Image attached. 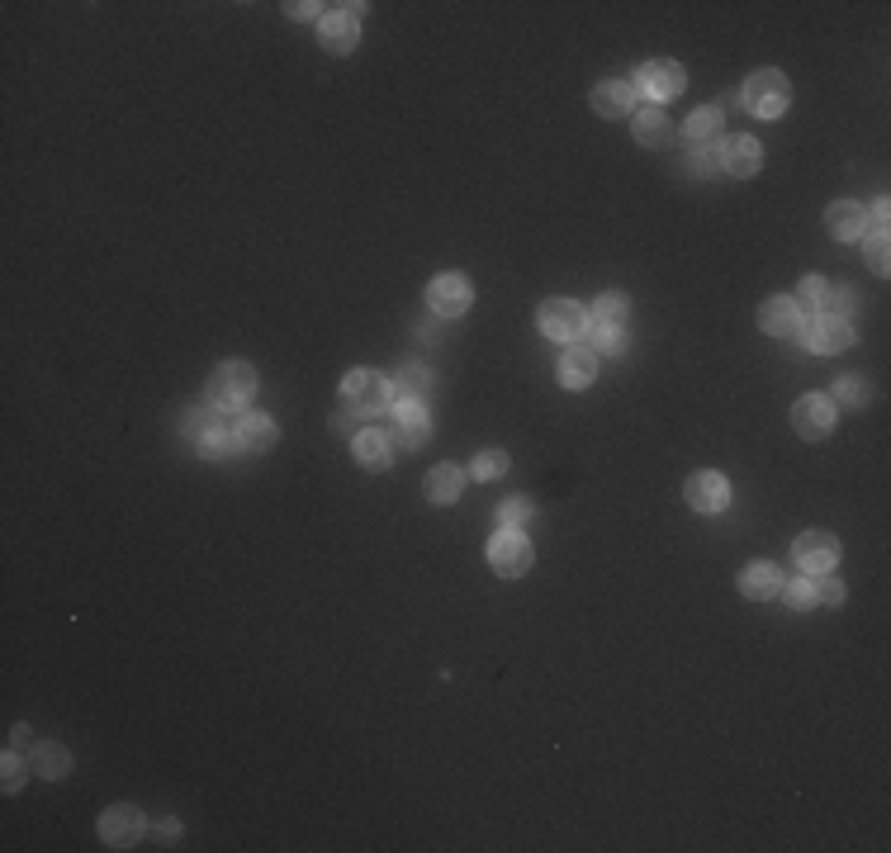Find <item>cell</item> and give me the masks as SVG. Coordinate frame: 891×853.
Segmentation results:
<instances>
[{
  "label": "cell",
  "instance_id": "cell-1",
  "mask_svg": "<svg viewBox=\"0 0 891 853\" xmlns=\"http://www.w3.org/2000/svg\"><path fill=\"white\" fill-rule=\"evenodd\" d=\"M256 399V370L247 361H223L214 375H209V403L214 408H247Z\"/></svg>",
  "mask_w": 891,
  "mask_h": 853
},
{
  "label": "cell",
  "instance_id": "cell-2",
  "mask_svg": "<svg viewBox=\"0 0 891 853\" xmlns=\"http://www.w3.org/2000/svg\"><path fill=\"white\" fill-rule=\"evenodd\" d=\"M342 403L351 413H361V418H375V413H384L394 403V389H389L380 370H351L342 380Z\"/></svg>",
  "mask_w": 891,
  "mask_h": 853
},
{
  "label": "cell",
  "instance_id": "cell-3",
  "mask_svg": "<svg viewBox=\"0 0 891 853\" xmlns=\"http://www.w3.org/2000/svg\"><path fill=\"white\" fill-rule=\"evenodd\" d=\"M787 100H792V86H787V76L773 72V67H764V72H754L745 81V109L759 114V119L787 114Z\"/></svg>",
  "mask_w": 891,
  "mask_h": 853
},
{
  "label": "cell",
  "instance_id": "cell-4",
  "mask_svg": "<svg viewBox=\"0 0 891 853\" xmlns=\"http://www.w3.org/2000/svg\"><path fill=\"white\" fill-rule=\"evenodd\" d=\"M683 86H688V72L678 62H669V57H655V62H640L636 67V95H650L655 105L678 100Z\"/></svg>",
  "mask_w": 891,
  "mask_h": 853
},
{
  "label": "cell",
  "instance_id": "cell-5",
  "mask_svg": "<svg viewBox=\"0 0 891 853\" xmlns=\"http://www.w3.org/2000/svg\"><path fill=\"white\" fill-rule=\"evenodd\" d=\"M531 541L522 536V531H498L489 541V564H493V574L498 579H522L531 569Z\"/></svg>",
  "mask_w": 891,
  "mask_h": 853
},
{
  "label": "cell",
  "instance_id": "cell-6",
  "mask_svg": "<svg viewBox=\"0 0 891 853\" xmlns=\"http://www.w3.org/2000/svg\"><path fill=\"white\" fill-rule=\"evenodd\" d=\"M583 327H588V309L574 299H546L541 304V332L550 342H579Z\"/></svg>",
  "mask_w": 891,
  "mask_h": 853
},
{
  "label": "cell",
  "instance_id": "cell-7",
  "mask_svg": "<svg viewBox=\"0 0 891 853\" xmlns=\"http://www.w3.org/2000/svg\"><path fill=\"white\" fill-rule=\"evenodd\" d=\"M792 560H797L801 574H830L839 564V541L830 531H801L797 545H792Z\"/></svg>",
  "mask_w": 891,
  "mask_h": 853
},
{
  "label": "cell",
  "instance_id": "cell-8",
  "mask_svg": "<svg viewBox=\"0 0 891 853\" xmlns=\"http://www.w3.org/2000/svg\"><path fill=\"white\" fill-rule=\"evenodd\" d=\"M470 299H474V290H470V280H465L460 271H446V275H437V280L427 285V304H432L437 318H460V313L470 309Z\"/></svg>",
  "mask_w": 891,
  "mask_h": 853
},
{
  "label": "cell",
  "instance_id": "cell-9",
  "mask_svg": "<svg viewBox=\"0 0 891 853\" xmlns=\"http://www.w3.org/2000/svg\"><path fill=\"white\" fill-rule=\"evenodd\" d=\"M792 427H797V436H806V441H825V436L835 432V403L825 399V394H806V399H797V408H792Z\"/></svg>",
  "mask_w": 891,
  "mask_h": 853
},
{
  "label": "cell",
  "instance_id": "cell-10",
  "mask_svg": "<svg viewBox=\"0 0 891 853\" xmlns=\"http://www.w3.org/2000/svg\"><path fill=\"white\" fill-rule=\"evenodd\" d=\"M147 830V820L138 806H110L105 816H100V839L110 844V849H128V844H138Z\"/></svg>",
  "mask_w": 891,
  "mask_h": 853
},
{
  "label": "cell",
  "instance_id": "cell-11",
  "mask_svg": "<svg viewBox=\"0 0 891 853\" xmlns=\"http://www.w3.org/2000/svg\"><path fill=\"white\" fill-rule=\"evenodd\" d=\"M683 498L692 503V512H721L730 503V484H726V474H716V470H702V474H692L688 479V489H683Z\"/></svg>",
  "mask_w": 891,
  "mask_h": 853
},
{
  "label": "cell",
  "instance_id": "cell-12",
  "mask_svg": "<svg viewBox=\"0 0 891 853\" xmlns=\"http://www.w3.org/2000/svg\"><path fill=\"white\" fill-rule=\"evenodd\" d=\"M825 228H830V237H839V242H863V237H868V209L854 200H835L825 209Z\"/></svg>",
  "mask_w": 891,
  "mask_h": 853
},
{
  "label": "cell",
  "instance_id": "cell-13",
  "mask_svg": "<svg viewBox=\"0 0 891 853\" xmlns=\"http://www.w3.org/2000/svg\"><path fill=\"white\" fill-rule=\"evenodd\" d=\"M801 323H806V318H801V309L787 294H773V299L759 304V327H764L768 337H797Z\"/></svg>",
  "mask_w": 891,
  "mask_h": 853
},
{
  "label": "cell",
  "instance_id": "cell-14",
  "mask_svg": "<svg viewBox=\"0 0 891 853\" xmlns=\"http://www.w3.org/2000/svg\"><path fill=\"white\" fill-rule=\"evenodd\" d=\"M849 342H854V327L849 323H825V318L801 323V346L816 351V356H835V351H844Z\"/></svg>",
  "mask_w": 891,
  "mask_h": 853
},
{
  "label": "cell",
  "instance_id": "cell-15",
  "mask_svg": "<svg viewBox=\"0 0 891 853\" xmlns=\"http://www.w3.org/2000/svg\"><path fill=\"white\" fill-rule=\"evenodd\" d=\"M759 166H764V147L754 143L749 133H735V138L721 143V171H730V176H754Z\"/></svg>",
  "mask_w": 891,
  "mask_h": 853
},
{
  "label": "cell",
  "instance_id": "cell-16",
  "mask_svg": "<svg viewBox=\"0 0 891 853\" xmlns=\"http://www.w3.org/2000/svg\"><path fill=\"white\" fill-rule=\"evenodd\" d=\"M598 380V351L593 346H574L560 356V389H588Z\"/></svg>",
  "mask_w": 891,
  "mask_h": 853
},
{
  "label": "cell",
  "instance_id": "cell-17",
  "mask_svg": "<svg viewBox=\"0 0 891 853\" xmlns=\"http://www.w3.org/2000/svg\"><path fill=\"white\" fill-rule=\"evenodd\" d=\"M588 105L598 109L602 119H626V114L636 109V86H626V81H602V86H593Z\"/></svg>",
  "mask_w": 891,
  "mask_h": 853
},
{
  "label": "cell",
  "instance_id": "cell-18",
  "mask_svg": "<svg viewBox=\"0 0 891 853\" xmlns=\"http://www.w3.org/2000/svg\"><path fill=\"white\" fill-rule=\"evenodd\" d=\"M233 441H237V451H271L275 446V422L266 418V413H242V418L233 422Z\"/></svg>",
  "mask_w": 891,
  "mask_h": 853
},
{
  "label": "cell",
  "instance_id": "cell-19",
  "mask_svg": "<svg viewBox=\"0 0 891 853\" xmlns=\"http://www.w3.org/2000/svg\"><path fill=\"white\" fill-rule=\"evenodd\" d=\"M318 34L328 43V53H351L356 38H361V19L346 15V10H332V15L318 19Z\"/></svg>",
  "mask_w": 891,
  "mask_h": 853
},
{
  "label": "cell",
  "instance_id": "cell-20",
  "mask_svg": "<svg viewBox=\"0 0 891 853\" xmlns=\"http://www.w3.org/2000/svg\"><path fill=\"white\" fill-rule=\"evenodd\" d=\"M460 489H465V470H460V465H432L427 484H422L427 503H437V508L455 503V498H460Z\"/></svg>",
  "mask_w": 891,
  "mask_h": 853
},
{
  "label": "cell",
  "instance_id": "cell-21",
  "mask_svg": "<svg viewBox=\"0 0 891 853\" xmlns=\"http://www.w3.org/2000/svg\"><path fill=\"white\" fill-rule=\"evenodd\" d=\"M778 588H782V569H778V564H768V560L749 564L745 574H740V593H745V598H754V602L778 598Z\"/></svg>",
  "mask_w": 891,
  "mask_h": 853
},
{
  "label": "cell",
  "instance_id": "cell-22",
  "mask_svg": "<svg viewBox=\"0 0 891 853\" xmlns=\"http://www.w3.org/2000/svg\"><path fill=\"white\" fill-rule=\"evenodd\" d=\"M394 427H399V441L413 451L427 441V408L422 403H394Z\"/></svg>",
  "mask_w": 891,
  "mask_h": 853
},
{
  "label": "cell",
  "instance_id": "cell-23",
  "mask_svg": "<svg viewBox=\"0 0 891 853\" xmlns=\"http://www.w3.org/2000/svg\"><path fill=\"white\" fill-rule=\"evenodd\" d=\"M29 768H34L38 778H67V773H72V754H67V745H53V740H43V745L34 749V763H29Z\"/></svg>",
  "mask_w": 891,
  "mask_h": 853
},
{
  "label": "cell",
  "instance_id": "cell-24",
  "mask_svg": "<svg viewBox=\"0 0 891 853\" xmlns=\"http://www.w3.org/2000/svg\"><path fill=\"white\" fill-rule=\"evenodd\" d=\"M626 313H631V299L621 290H607L598 294V304L588 309V323L593 327H626Z\"/></svg>",
  "mask_w": 891,
  "mask_h": 853
},
{
  "label": "cell",
  "instance_id": "cell-25",
  "mask_svg": "<svg viewBox=\"0 0 891 853\" xmlns=\"http://www.w3.org/2000/svg\"><path fill=\"white\" fill-rule=\"evenodd\" d=\"M427 384H432V375L422 365H403L399 375L389 380V389H394V403H422L427 399Z\"/></svg>",
  "mask_w": 891,
  "mask_h": 853
},
{
  "label": "cell",
  "instance_id": "cell-26",
  "mask_svg": "<svg viewBox=\"0 0 891 853\" xmlns=\"http://www.w3.org/2000/svg\"><path fill=\"white\" fill-rule=\"evenodd\" d=\"M351 446H356V460H361L365 470H384V465H389V436H384L380 427H365Z\"/></svg>",
  "mask_w": 891,
  "mask_h": 853
},
{
  "label": "cell",
  "instance_id": "cell-27",
  "mask_svg": "<svg viewBox=\"0 0 891 853\" xmlns=\"http://www.w3.org/2000/svg\"><path fill=\"white\" fill-rule=\"evenodd\" d=\"M669 138H673L669 114H664V109H640V114H636V143H645V147H664Z\"/></svg>",
  "mask_w": 891,
  "mask_h": 853
},
{
  "label": "cell",
  "instance_id": "cell-28",
  "mask_svg": "<svg viewBox=\"0 0 891 853\" xmlns=\"http://www.w3.org/2000/svg\"><path fill=\"white\" fill-rule=\"evenodd\" d=\"M825 280H820V275H806V280H801V290H797V299H792V304H797L801 309V318H806V323H816L820 318V309H825Z\"/></svg>",
  "mask_w": 891,
  "mask_h": 853
},
{
  "label": "cell",
  "instance_id": "cell-29",
  "mask_svg": "<svg viewBox=\"0 0 891 853\" xmlns=\"http://www.w3.org/2000/svg\"><path fill=\"white\" fill-rule=\"evenodd\" d=\"M195 446H200V455L204 460H228V455L237 451V441H233V427H209V432L200 436V441H195Z\"/></svg>",
  "mask_w": 891,
  "mask_h": 853
},
{
  "label": "cell",
  "instance_id": "cell-30",
  "mask_svg": "<svg viewBox=\"0 0 891 853\" xmlns=\"http://www.w3.org/2000/svg\"><path fill=\"white\" fill-rule=\"evenodd\" d=\"M683 133H688V143H707V138H716V133H721V109H716V105H702V109H697V114L688 119V128H683Z\"/></svg>",
  "mask_w": 891,
  "mask_h": 853
},
{
  "label": "cell",
  "instance_id": "cell-31",
  "mask_svg": "<svg viewBox=\"0 0 891 853\" xmlns=\"http://www.w3.org/2000/svg\"><path fill=\"white\" fill-rule=\"evenodd\" d=\"M854 313H858V294L854 290H830V294H825V309H820L825 323H849Z\"/></svg>",
  "mask_w": 891,
  "mask_h": 853
},
{
  "label": "cell",
  "instance_id": "cell-32",
  "mask_svg": "<svg viewBox=\"0 0 891 853\" xmlns=\"http://www.w3.org/2000/svg\"><path fill=\"white\" fill-rule=\"evenodd\" d=\"M778 593L787 598L792 612H811V607H816V579H787Z\"/></svg>",
  "mask_w": 891,
  "mask_h": 853
},
{
  "label": "cell",
  "instance_id": "cell-33",
  "mask_svg": "<svg viewBox=\"0 0 891 853\" xmlns=\"http://www.w3.org/2000/svg\"><path fill=\"white\" fill-rule=\"evenodd\" d=\"M209 427H219V408H185L181 413V436L200 441Z\"/></svg>",
  "mask_w": 891,
  "mask_h": 853
},
{
  "label": "cell",
  "instance_id": "cell-34",
  "mask_svg": "<svg viewBox=\"0 0 891 853\" xmlns=\"http://www.w3.org/2000/svg\"><path fill=\"white\" fill-rule=\"evenodd\" d=\"M470 474L474 479H503L508 474V451H479L470 460Z\"/></svg>",
  "mask_w": 891,
  "mask_h": 853
},
{
  "label": "cell",
  "instance_id": "cell-35",
  "mask_svg": "<svg viewBox=\"0 0 891 853\" xmlns=\"http://www.w3.org/2000/svg\"><path fill=\"white\" fill-rule=\"evenodd\" d=\"M531 522V503L527 498H508L498 503V531H522Z\"/></svg>",
  "mask_w": 891,
  "mask_h": 853
},
{
  "label": "cell",
  "instance_id": "cell-36",
  "mask_svg": "<svg viewBox=\"0 0 891 853\" xmlns=\"http://www.w3.org/2000/svg\"><path fill=\"white\" fill-rule=\"evenodd\" d=\"M830 403H839V408H863V403H868V384L858 380V375H844V380H835V399Z\"/></svg>",
  "mask_w": 891,
  "mask_h": 853
},
{
  "label": "cell",
  "instance_id": "cell-37",
  "mask_svg": "<svg viewBox=\"0 0 891 853\" xmlns=\"http://www.w3.org/2000/svg\"><path fill=\"white\" fill-rule=\"evenodd\" d=\"M593 351H607V356L626 351V327H598L593 332Z\"/></svg>",
  "mask_w": 891,
  "mask_h": 853
},
{
  "label": "cell",
  "instance_id": "cell-38",
  "mask_svg": "<svg viewBox=\"0 0 891 853\" xmlns=\"http://www.w3.org/2000/svg\"><path fill=\"white\" fill-rule=\"evenodd\" d=\"M332 432H342V436H351V441H356V436L365 432V427H361V413H351V408L342 403V408L332 413Z\"/></svg>",
  "mask_w": 891,
  "mask_h": 853
},
{
  "label": "cell",
  "instance_id": "cell-39",
  "mask_svg": "<svg viewBox=\"0 0 891 853\" xmlns=\"http://www.w3.org/2000/svg\"><path fill=\"white\" fill-rule=\"evenodd\" d=\"M692 162H697V171H721V143H697V152H692Z\"/></svg>",
  "mask_w": 891,
  "mask_h": 853
},
{
  "label": "cell",
  "instance_id": "cell-40",
  "mask_svg": "<svg viewBox=\"0 0 891 853\" xmlns=\"http://www.w3.org/2000/svg\"><path fill=\"white\" fill-rule=\"evenodd\" d=\"M24 787V763H19V749L5 754V792H19Z\"/></svg>",
  "mask_w": 891,
  "mask_h": 853
},
{
  "label": "cell",
  "instance_id": "cell-41",
  "mask_svg": "<svg viewBox=\"0 0 891 853\" xmlns=\"http://www.w3.org/2000/svg\"><path fill=\"white\" fill-rule=\"evenodd\" d=\"M816 602H830V607H839V602H844V583H839V579H825V574H820Z\"/></svg>",
  "mask_w": 891,
  "mask_h": 853
},
{
  "label": "cell",
  "instance_id": "cell-42",
  "mask_svg": "<svg viewBox=\"0 0 891 853\" xmlns=\"http://www.w3.org/2000/svg\"><path fill=\"white\" fill-rule=\"evenodd\" d=\"M887 223H891V204H887V200H877V204H873V214H868V228H873L877 237H887Z\"/></svg>",
  "mask_w": 891,
  "mask_h": 853
},
{
  "label": "cell",
  "instance_id": "cell-43",
  "mask_svg": "<svg viewBox=\"0 0 891 853\" xmlns=\"http://www.w3.org/2000/svg\"><path fill=\"white\" fill-rule=\"evenodd\" d=\"M868 261H873L877 275H887V237H873V252H868Z\"/></svg>",
  "mask_w": 891,
  "mask_h": 853
},
{
  "label": "cell",
  "instance_id": "cell-44",
  "mask_svg": "<svg viewBox=\"0 0 891 853\" xmlns=\"http://www.w3.org/2000/svg\"><path fill=\"white\" fill-rule=\"evenodd\" d=\"M285 10H290V19H313L323 5H309V0H304V5H285Z\"/></svg>",
  "mask_w": 891,
  "mask_h": 853
},
{
  "label": "cell",
  "instance_id": "cell-45",
  "mask_svg": "<svg viewBox=\"0 0 891 853\" xmlns=\"http://www.w3.org/2000/svg\"><path fill=\"white\" fill-rule=\"evenodd\" d=\"M24 740H29V726H15V730H10V749H19Z\"/></svg>",
  "mask_w": 891,
  "mask_h": 853
}]
</instances>
